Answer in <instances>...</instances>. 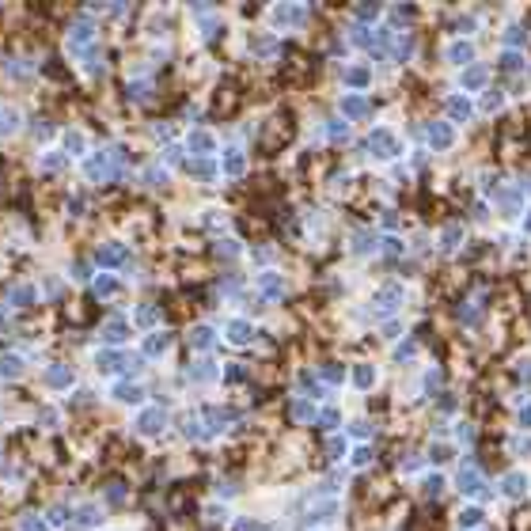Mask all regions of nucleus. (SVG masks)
<instances>
[{
    "label": "nucleus",
    "instance_id": "f03ea898",
    "mask_svg": "<svg viewBox=\"0 0 531 531\" xmlns=\"http://www.w3.org/2000/svg\"><path fill=\"white\" fill-rule=\"evenodd\" d=\"M46 384L49 387H65V384H73V376H69V368H49Z\"/></svg>",
    "mask_w": 531,
    "mask_h": 531
},
{
    "label": "nucleus",
    "instance_id": "7ed1b4c3",
    "mask_svg": "<svg viewBox=\"0 0 531 531\" xmlns=\"http://www.w3.org/2000/svg\"><path fill=\"white\" fill-rule=\"evenodd\" d=\"M19 357H0V376H19Z\"/></svg>",
    "mask_w": 531,
    "mask_h": 531
},
{
    "label": "nucleus",
    "instance_id": "20e7f679",
    "mask_svg": "<svg viewBox=\"0 0 531 531\" xmlns=\"http://www.w3.org/2000/svg\"><path fill=\"white\" fill-rule=\"evenodd\" d=\"M23 531H42V528H38V520H23Z\"/></svg>",
    "mask_w": 531,
    "mask_h": 531
},
{
    "label": "nucleus",
    "instance_id": "f257e3e1",
    "mask_svg": "<svg viewBox=\"0 0 531 531\" xmlns=\"http://www.w3.org/2000/svg\"><path fill=\"white\" fill-rule=\"evenodd\" d=\"M16 125H19V114L8 110V106H0V133H16Z\"/></svg>",
    "mask_w": 531,
    "mask_h": 531
}]
</instances>
